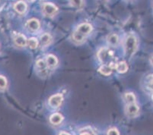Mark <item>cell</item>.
I'll return each instance as SVG.
<instances>
[{
  "label": "cell",
  "mask_w": 153,
  "mask_h": 135,
  "mask_svg": "<svg viewBox=\"0 0 153 135\" xmlns=\"http://www.w3.org/2000/svg\"><path fill=\"white\" fill-rule=\"evenodd\" d=\"M59 135H70V134H69L66 133V132L62 131V132H60V133H59Z\"/></svg>",
  "instance_id": "7402d4cb"
},
{
  "label": "cell",
  "mask_w": 153,
  "mask_h": 135,
  "mask_svg": "<svg viewBox=\"0 0 153 135\" xmlns=\"http://www.w3.org/2000/svg\"><path fill=\"white\" fill-rule=\"evenodd\" d=\"M7 86V80L5 77L0 75V89L6 88Z\"/></svg>",
  "instance_id": "d6986e66"
},
{
  "label": "cell",
  "mask_w": 153,
  "mask_h": 135,
  "mask_svg": "<svg viewBox=\"0 0 153 135\" xmlns=\"http://www.w3.org/2000/svg\"><path fill=\"white\" fill-rule=\"evenodd\" d=\"M3 5H4V3H3V2H0V9H1V8H2V6H3Z\"/></svg>",
  "instance_id": "603a6c76"
},
{
  "label": "cell",
  "mask_w": 153,
  "mask_h": 135,
  "mask_svg": "<svg viewBox=\"0 0 153 135\" xmlns=\"http://www.w3.org/2000/svg\"><path fill=\"white\" fill-rule=\"evenodd\" d=\"M14 41L19 46H25L27 45V39L22 33H16L14 37Z\"/></svg>",
  "instance_id": "52a82bcc"
},
{
  "label": "cell",
  "mask_w": 153,
  "mask_h": 135,
  "mask_svg": "<svg viewBox=\"0 0 153 135\" xmlns=\"http://www.w3.org/2000/svg\"><path fill=\"white\" fill-rule=\"evenodd\" d=\"M81 135H90L89 133H88V132H85V133H82Z\"/></svg>",
  "instance_id": "cb8c5ba5"
},
{
  "label": "cell",
  "mask_w": 153,
  "mask_h": 135,
  "mask_svg": "<svg viewBox=\"0 0 153 135\" xmlns=\"http://www.w3.org/2000/svg\"><path fill=\"white\" fill-rule=\"evenodd\" d=\"M62 100H63V97H62V94H55L50 98L49 104L53 108H57L61 105Z\"/></svg>",
  "instance_id": "277c9868"
},
{
  "label": "cell",
  "mask_w": 153,
  "mask_h": 135,
  "mask_svg": "<svg viewBox=\"0 0 153 135\" xmlns=\"http://www.w3.org/2000/svg\"><path fill=\"white\" fill-rule=\"evenodd\" d=\"M71 3L73 6H76L77 8H79L83 4L82 1H71Z\"/></svg>",
  "instance_id": "44dd1931"
},
{
  "label": "cell",
  "mask_w": 153,
  "mask_h": 135,
  "mask_svg": "<svg viewBox=\"0 0 153 135\" xmlns=\"http://www.w3.org/2000/svg\"><path fill=\"white\" fill-rule=\"evenodd\" d=\"M124 98L128 104L134 103L135 101H136V97H135V95L133 93H127V94H126L124 96Z\"/></svg>",
  "instance_id": "e0dca14e"
},
{
  "label": "cell",
  "mask_w": 153,
  "mask_h": 135,
  "mask_svg": "<svg viewBox=\"0 0 153 135\" xmlns=\"http://www.w3.org/2000/svg\"><path fill=\"white\" fill-rule=\"evenodd\" d=\"M63 118L59 113H54L50 118V121L53 125H59L61 123Z\"/></svg>",
  "instance_id": "4fadbf2b"
},
{
  "label": "cell",
  "mask_w": 153,
  "mask_h": 135,
  "mask_svg": "<svg viewBox=\"0 0 153 135\" xmlns=\"http://www.w3.org/2000/svg\"><path fill=\"white\" fill-rule=\"evenodd\" d=\"M108 135H120V133L117 129L112 128L108 131Z\"/></svg>",
  "instance_id": "ffe728a7"
},
{
  "label": "cell",
  "mask_w": 153,
  "mask_h": 135,
  "mask_svg": "<svg viewBox=\"0 0 153 135\" xmlns=\"http://www.w3.org/2000/svg\"><path fill=\"white\" fill-rule=\"evenodd\" d=\"M47 67L49 68H54L57 65L58 59L53 55H48L47 56V62H46Z\"/></svg>",
  "instance_id": "8fae6325"
},
{
  "label": "cell",
  "mask_w": 153,
  "mask_h": 135,
  "mask_svg": "<svg viewBox=\"0 0 153 135\" xmlns=\"http://www.w3.org/2000/svg\"><path fill=\"white\" fill-rule=\"evenodd\" d=\"M43 9H44V13L48 16H52V15H55L57 11L56 6L52 3H45L43 6Z\"/></svg>",
  "instance_id": "5b68a950"
},
{
  "label": "cell",
  "mask_w": 153,
  "mask_h": 135,
  "mask_svg": "<svg viewBox=\"0 0 153 135\" xmlns=\"http://www.w3.org/2000/svg\"><path fill=\"white\" fill-rule=\"evenodd\" d=\"M139 111H140V108L135 103L128 104L126 106V114L130 117H135L139 113Z\"/></svg>",
  "instance_id": "8992f818"
},
{
  "label": "cell",
  "mask_w": 153,
  "mask_h": 135,
  "mask_svg": "<svg viewBox=\"0 0 153 135\" xmlns=\"http://www.w3.org/2000/svg\"><path fill=\"white\" fill-rule=\"evenodd\" d=\"M108 41L111 46H117L118 44V41H119V38H118L117 35V34H111V35L108 37Z\"/></svg>",
  "instance_id": "2e32d148"
},
{
  "label": "cell",
  "mask_w": 153,
  "mask_h": 135,
  "mask_svg": "<svg viewBox=\"0 0 153 135\" xmlns=\"http://www.w3.org/2000/svg\"><path fill=\"white\" fill-rule=\"evenodd\" d=\"M27 27L30 30L36 31L40 28V22L37 19H30L27 23Z\"/></svg>",
  "instance_id": "7c38bea8"
},
{
  "label": "cell",
  "mask_w": 153,
  "mask_h": 135,
  "mask_svg": "<svg viewBox=\"0 0 153 135\" xmlns=\"http://www.w3.org/2000/svg\"><path fill=\"white\" fill-rule=\"evenodd\" d=\"M37 69L41 75H46L47 72V65L44 60H38L37 62Z\"/></svg>",
  "instance_id": "30bf717a"
},
{
  "label": "cell",
  "mask_w": 153,
  "mask_h": 135,
  "mask_svg": "<svg viewBox=\"0 0 153 135\" xmlns=\"http://www.w3.org/2000/svg\"><path fill=\"white\" fill-rule=\"evenodd\" d=\"M137 48V41L134 36L130 35L127 37L125 43V52L126 55L131 56Z\"/></svg>",
  "instance_id": "7a4b0ae2"
},
{
  "label": "cell",
  "mask_w": 153,
  "mask_h": 135,
  "mask_svg": "<svg viewBox=\"0 0 153 135\" xmlns=\"http://www.w3.org/2000/svg\"><path fill=\"white\" fill-rule=\"evenodd\" d=\"M14 8L15 10L19 14H24L27 10V5L25 2L22 1H19V2H16L14 5Z\"/></svg>",
  "instance_id": "9c48e42d"
},
{
  "label": "cell",
  "mask_w": 153,
  "mask_h": 135,
  "mask_svg": "<svg viewBox=\"0 0 153 135\" xmlns=\"http://www.w3.org/2000/svg\"><path fill=\"white\" fill-rule=\"evenodd\" d=\"M115 69H117L118 72L120 73H125L127 71L128 66L125 62H120L119 63L116 64L115 65Z\"/></svg>",
  "instance_id": "9a60e30c"
},
{
  "label": "cell",
  "mask_w": 153,
  "mask_h": 135,
  "mask_svg": "<svg viewBox=\"0 0 153 135\" xmlns=\"http://www.w3.org/2000/svg\"><path fill=\"white\" fill-rule=\"evenodd\" d=\"M98 57L104 65H109V62H111L114 57V52L108 49H101L98 52Z\"/></svg>",
  "instance_id": "3957f363"
},
{
  "label": "cell",
  "mask_w": 153,
  "mask_h": 135,
  "mask_svg": "<svg viewBox=\"0 0 153 135\" xmlns=\"http://www.w3.org/2000/svg\"><path fill=\"white\" fill-rule=\"evenodd\" d=\"M52 41V37L50 35L49 33H44L41 37V39H40V42H41V44L42 46H47L49 45L50 44Z\"/></svg>",
  "instance_id": "5bb4252c"
},
{
  "label": "cell",
  "mask_w": 153,
  "mask_h": 135,
  "mask_svg": "<svg viewBox=\"0 0 153 135\" xmlns=\"http://www.w3.org/2000/svg\"><path fill=\"white\" fill-rule=\"evenodd\" d=\"M91 29H92L91 26L89 24H82L79 25L76 30V31L74 32L73 35H72V38L77 43H80V42L84 40L86 36L91 32Z\"/></svg>",
  "instance_id": "6da1fadb"
},
{
  "label": "cell",
  "mask_w": 153,
  "mask_h": 135,
  "mask_svg": "<svg viewBox=\"0 0 153 135\" xmlns=\"http://www.w3.org/2000/svg\"><path fill=\"white\" fill-rule=\"evenodd\" d=\"M115 65L114 64H111V65H103L102 66L100 67L99 69V72L101 74L104 75H110L111 73H112L113 69L115 68Z\"/></svg>",
  "instance_id": "ba28073f"
},
{
  "label": "cell",
  "mask_w": 153,
  "mask_h": 135,
  "mask_svg": "<svg viewBox=\"0 0 153 135\" xmlns=\"http://www.w3.org/2000/svg\"><path fill=\"white\" fill-rule=\"evenodd\" d=\"M27 44L30 49H36L38 46V41L35 38L32 37V38H30L28 40H27Z\"/></svg>",
  "instance_id": "ac0fdd59"
}]
</instances>
